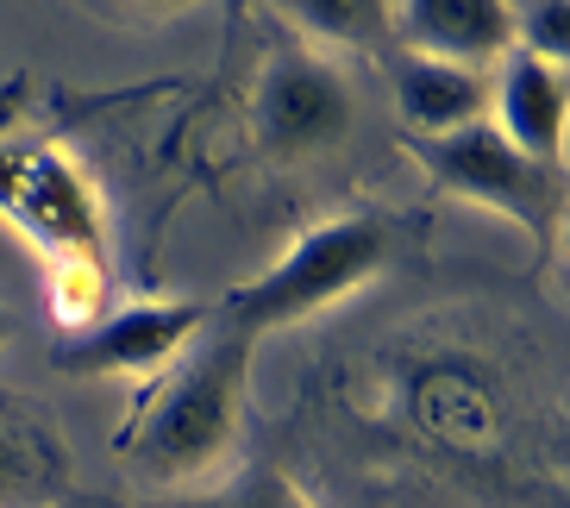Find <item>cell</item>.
Masks as SVG:
<instances>
[{
	"mask_svg": "<svg viewBox=\"0 0 570 508\" xmlns=\"http://www.w3.org/2000/svg\"><path fill=\"white\" fill-rule=\"evenodd\" d=\"M389 414H395V427L420 452H433V458L483 465L508 440L502 377L489 371L483 358L452 352V345H433V352L407 358L395 371V383H389Z\"/></svg>",
	"mask_w": 570,
	"mask_h": 508,
	"instance_id": "obj_4",
	"label": "cell"
},
{
	"mask_svg": "<svg viewBox=\"0 0 570 508\" xmlns=\"http://www.w3.org/2000/svg\"><path fill=\"white\" fill-rule=\"evenodd\" d=\"M0 345H7V314H0Z\"/></svg>",
	"mask_w": 570,
	"mask_h": 508,
	"instance_id": "obj_15",
	"label": "cell"
},
{
	"mask_svg": "<svg viewBox=\"0 0 570 508\" xmlns=\"http://www.w3.org/2000/svg\"><path fill=\"white\" fill-rule=\"evenodd\" d=\"M352 126H357V88L326 51L288 45V51L264 57V76H257L252 95V133L264 145V157H276V164L326 157L333 145L352 138Z\"/></svg>",
	"mask_w": 570,
	"mask_h": 508,
	"instance_id": "obj_6",
	"label": "cell"
},
{
	"mask_svg": "<svg viewBox=\"0 0 570 508\" xmlns=\"http://www.w3.org/2000/svg\"><path fill=\"white\" fill-rule=\"evenodd\" d=\"M183 508H320V502L283 471V465H252V471H238L226 490L195 496V502H183Z\"/></svg>",
	"mask_w": 570,
	"mask_h": 508,
	"instance_id": "obj_13",
	"label": "cell"
},
{
	"mask_svg": "<svg viewBox=\"0 0 570 508\" xmlns=\"http://www.w3.org/2000/svg\"><path fill=\"white\" fill-rule=\"evenodd\" d=\"M389 95L407 138H445L489 119V76L433 63V57H402L389 69Z\"/></svg>",
	"mask_w": 570,
	"mask_h": 508,
	"instance_id": "obj_10",
	"label": "cell"
},
{
	"mask_svg": "<svg viewBox=\"0 0 570 508\" xmlns=\"http://www.w3.org/2000/svg\"><path fill=\"white\" fill-rule=\"evenodd\" d=\"M0 221L45 257V271L57 276V307L76 314V326L101 314L95 302L107 289V214L76 157L0 138Z\"/></svg>",
	"mask_w": 570,
	"mask_h": 508,
	"instance_id": "obj_2",
	"label": "cell"
},
{
	"mask_svg": "<svg viewBox=\"0 0 570 508\" xmlns=\"http://www.w3.org/2000/svg\"><path fill=\"white\" fill-rule=\"evenodd\" d=\"M389 32L407 38V57L489 76L514 51V7L508 0H402L389 7Z\"/></svg>",
	"mask_w": 570,
	"mask_h": 508,
	"instance_id": "obj_8",
	"label": "cell"
},
{
	"mask_svg": "<svg viewBox=\"0 0 570 508\" xmlns=\"http://www.w3.org/2000/svg\"><path fill=\"white\" fill-rule=\"evenodd\" d=\"M283 13L295 19L307 38H320V45H352V51H364V45H383L389 38L383 0H295Z\"/></svg>",
	"mask_w": 570,
	"mask_h": 508,
	"instance_id": "obj_11",
	"label": "cell"
},
{
	"mask_svg": "<svg viewBox=\"0 0 570 508\" xmlns=\"http://www.w3.org/2000/svg\"><path fill=\"white\" fill-rule=\"evenodd\" d=\"M514 51L539 57V63H570V7L564 0H527L514 7Z\"/></svg>",
	"mask_w": 570,
	"mask_h": 508,
	"instance_id": "obj_14",
	"label": "cell"
},
{
	"mask_svg": "<svg viewBox=\"0 0 570 508\" xmlns=\"http://www.w3.org/2000/svg\"><path fill=\"white\" fill-rule=\"evenodd\" d=\"M57 471V452L45 427L26 408H0V496H26Z\"/></svg>",
	"mask_w": 570,
	"mask_h": 508,
	"instance_id": "obj_12",
	"label": "cell"
},
{
	"mask_svg": "<svg viewBox=\"0 0 570 508\" xmlns=\"http://www.w3.org/2000/svg\"><path fill=\"white\" fill-rule=\"evenodd\" d=\"M407 157L433 176V188L514 221L539 252L558 245V226H564V169H546L533 157H520L489 119H476L464 133H445V138H407Z\"/></svg>",
	"mask_w": 570,
	"mask_h": 508,
	"instance_id": "obj_5",
	"label": "cell"
},
{
	"mask_svg": "<svg viewBox=\"0 0 570 508\" xmlns=\"http://www.w3.org/2000/svg\"><path fill=\"white\" fill-rule=\"evenodd\" d=\"M389 264V221L383 214H338L302 233L264 276L226 289L219 321L238 326L245 339H264L276 326H295L320 307H338L345 295L370 283Z\"/></svg>",
	"mask_w": 570,
	"mask_h": 508,
	"instance_id": "obj_3",
	"label": "cell"
},
{
	"mask_svg": "<svg viewBox=\"0 0 570 508\" xmlns=\"http://www.w3.org/2000/svg\"><path fill=\"white\" fill-rule=\"evenodd\" d=\"M252 345L238 326H202V339L169 364V383L138 408L132 433L119 452L132 458L151 483H195L219 471L245 427V377H252Z\"/></svg>",
	"mask_w": 570,
	"mask_h": 508,
	"instance_id": "obj_1",
	"label": "cell"
},
{
	"mask_svg": "<svg viewBox=\"0 0 570 508\" xmlns=\"http://www.w3.org/2000/svg\"><path fill=\"white\" fill-rule=\"evenodd\" d=\"M202 302H119L57 345L69 377H157L202 339Z\"/></svg>",
	"mask_w": 570,
	"mask_h": 508,
	"instance_id": "obj_7",
	"label": "cell"
},
{
	"mask_svg": "<svg viewBox=\"0 0 570 508\" xmlns=\"http://www.w3.org/2000/svg\"><path fill=\"white\" fill-rule=\"evenodd\" d=\"M564 114L570 88L558 63H539L527 51H508L489 76V126L546 169H564Z\"/></svg>",
	"mask_w": 570,
	"mask_h": 508,
	"instance_id": "obj_9",
	"label": "cell"
}]
</instances>
